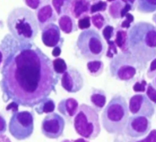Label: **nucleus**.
<instances>
[{
  "mask_svg": "<svg viewBox=\"0 0 156 142\" xmlns=\"http://www.w3.org/2000/svg\"><path fill=\"white\" fill-rule=\"evenodd\" d=\"M142 68L129 53L120 52L113 57L109 63L111 76L115 79L127 81L133 79L138 70Z\"/></svg>",
  "mask_w": 156,
  "mask_h": 142,
  "instance_id": "0eeeda50",
  "label": "nucleus"
},
{
  "mask_svg": "<svg viewBox=\"0 0 156 142\" xmlns=\"http://www.w3.org/2000/svg\"><path fill=\"white\" fill-rule=\"evenodd\" d=\"M7 130V123L4 116L0 113V135L4 134Z\"/></svg>",
  "mask_w": 156,
  "mask_h": 142,
  "instance_id": "c9c22d12",
  "label": "nucleus"
},
{
  "mask_svg": "<svg viewBox=\"0 0 156 142\" xmlns=\"http://www.w3.org/2000/svg\"><path fill=\"white\" fill-rule=\"evenodd\" d=\"M18 106H19V105L17 103L15 102H12L6 106V110L7 111L11 110L12 113H14L18 111Z\"/></svg>",
  "mask_w": 156,
  "mask_h": 142,
  "instance_id": "e433bc0d",
  "label": "nucleus"
},
{
  "mask_svg": "<svg viewBox=\"0 0 156 142\" xmlns=\"http://www.w3.org/2000/svg\"><path fill=\"white\" fill-rule=\"evenodd\" d=\"M76 48L80 55L89 61L99 60L105 51V45L102 37L97 31L91 28L79 34Z\"/></svg>",
  "mask_w": 156,
  "mask_h": 142,
  "instance_id": "423d86ee",
  "label": "nucleus"
},
{
  "mask_svg": "<svg viewBox=\"0 0 156 142\" xmlns=\"http://www.w3.org/2000/svg\"><path fill=\"white\" fill-rule=\"evenodd\" d=\"M121 1H122L123 2H126V3L130 4L132 5V6H133L134 3H135V1H136V0H121Z\"/></svg>",
  "mask_w": 156,
  "mask_h": 142,
  "instance_id": "a19ab883",
  "label": "nucleus"
},
{
  "mask_svg": "<svg viewBox=\"0 0 156 142\" xmlns=\"http://www.w3.org/2000/svg\"><path fill=\"white\" fill-rule=\"evenodd\" d=\"M9 49L1 70L2 99L35 107L55 91L59 75L53 69L52 61L32 43L18 41Z\"/></svg>",
  "mask_w": 156,
  "mask_h": 142,
  "instance_id": "f257e3e1",
  "label": "nucleus"
},
{
  "mask_svg": "<svg viewBox=\"0 0 156 142\" xmlns=\"http://www.w3.org/2000/svg\"><path fill=\"white\" fill-rule=\"evenodd\" d=\"M65 126L64 118L57 113L48 114L41 124L42 134L48 138L57 139L63 134Z\"/></svg>",
  "mask_w": 156,
  "mask_h": 142,
  "instance_id": "1a4fd4ad",
  "label": "nucleus"
},
{
  "mask_svg": "<svg viewBox=\"0 0 156 142\" xmlns=\"http://www.w3.org/2000/svg\"><path fill=\"white\" fill-rule=\"evenodd\" d=\"M107 7L108 4L106 1L99 0L98 1L94 2L91 5L90 13L93 15L96 13L104 12L107 10Z\"/></svg>",
  "mask_w": 156,
  "mask_h": 142,
  "instance_id": "bb28decb",
  "label": "nucleus"
},
{
  "mask_svg": "<svg viewBox=\"0 0 156 142\" xmlns=\"http://www.w3.org/2000/svg\"><path fill=\"white\" fill-rule=\"evenodd\" d=\"M133 21H134L133 15L130 12H129L124 17V20L121 21L120 24V26L119 28L123 29H126V30L129 29L132 26L131 24L133 23Z\"/></svg>",
  "mask_w": 156,
  "mask_h": 142,
  "instance_id": "2f4dec72",
  "label": "nucleus"
},
{
  "mask_svg": "<svg viewBox=\"0 0 156 142\" xmlns=\"http://www.w3.org/2000/svg\"><path fill=\"white\" fill-rule=\"evenodd\" d=\"M115 28L113 26L107 24L102 29V34L104 39L106 40V42L113 39V38L115 37Z\"/></svg>",
  "mask_w": 156,
  "mask_h": 142,
  "instance_id": "7c9ffc66",
  "label": "nucleus"
},
{
  "mask_svg": "<svg viewBox=\"0 0 156 142\" xmlns=\"http://www.w3.org/2000/svg\"><path fill=\"white\" fill-rule=\"evenodd\" d=\"M91 23V17H90L88 15H86L78 19L77 28L83 31L86 30L90 29Z\"/></svg>",
  "mask_w": 156,
  "mask_h": 142,
  "instance_id": "c85d7f7f",
  "label": "nucleus"
},
{
  "mask_svg": "<svg viewBox=\"0 0 156 142\" xmlns=\"http://www.w3.org/2000/svg\"><path fill=\"white\" fill-rule=\"evenodd\" d=\"M152 84L153 86L156 89V76L152 78Z\"/></svg>",
  "mask_w": 156,
  "mask_h": 142,
  "instance_id": "79ce46f5",
  "label": "nucleus"
},
{
  "mask_svg": "<svg viewBox=\"0 0 156 142\" xmlns=\"http://www.w3.org/2000/svg\"><path fill=\"white\" fill-rule=\"evenodd\" d=\"M2 59H3V54H2V51L0 50V65L2 61Z\"/></svg>",
  "mask_w": 156,
  "mask_h": 142,
  "instance_id": "c03bdc74",
  "label": "nucleus"
},
{
  "mask_svg": "<svg viewBox=\"0 0 156 142\" xmlns=\"http://www.w3.org/2000/svg\"><path fill=\"white\" fill-rule=\"evenodd\" d=\"M151 122L149 118L142 116H129L124 129L125 134L133 138H138L149 133Z\"/></svg>",
  "mask_w": 156,
  "mask_h": 142,
  "instance_id": "9b49d317",
  "label": "nucleus"
},
{
  "mask_svg": "<svg viewBox=\"0 0 156 142\" xmlns=\"http://www.w3.org/2000/svg\"><path fill=\"white\" fill-rule=\"evenodd\" d=\"M147 84L148 83L144 79H141L134 83L132 89L137 94H141L146 92Z\"/></svg>",
  "mask_w": 156,
  "mask_h": 142,
  "instance_id": "c756f323",
  "label": "nucleus"
},
{
  "mask_svg": "<svg viewBox=\"0 0 156 142\" xmlns=\"http://www.w3.org/2000/svg\"><path fill=\"white\" fill-rule=\"evenodd\" d=\"M41 40L48 47L54 48L62 45L63 39L61 37L60 29L54 23H51L41 29Z\"/></svg>",
  "mask_w": 156,
  "mask_h": 142,
  "instance_id": "ddd939ff",
  "label": "nucleus"
},
{
  "mask_svg": "<svg viewBox=\"0 0 156 142\" xmlns=\"http://www.w3.org/2000/svg\"><path fill=\"white\" fill-rule=\"evenodd\" d=\"M136 9L141 13H153L156 11V0H136Z\"/></svg>",
  "mask_w": 156,
  "mask_h": 142,
  "instance_id": "5701e85b",
  "label": "nucleus"
},
{
  "mask_svg": "<svg viewBox=\"0 0 156 142\" xmlns=\"http://www.w3.org/2000/svg\"><path fill=\"white\" fill-rule=\"evenodd\" d=\"M61 53H62L61 47H59V46H57V47H55L53 48V50L52 51V55L54 57L57 58L60 55Z\"/></svg>",
  "mask_w": 156,
  "mask_h": 142,
  "instance_id": "4c0bfd02",
  "label": "nucleus"
},
{
  "mask_svg": "<svg viewBox=\"0 0 156 142\" xmlns=\"http://www.w3.org/2000/svg\"><path fill=\"white\" fill-rule=\"evenodd\" d=\"M146 75L149 79H152L156 76V58L151 61Z\"/></svg>",
  "mask_w": 156,
  "mask_h": 142,
  "instance_id": "f704fd0d",
  "label": "nucleus"
},
{
  "mask_svg": "<svg viewBox=\"0 0 156 142\" xmlns=\"http://www.w3.org/2000/svg\"><path fill=\"white\" fill-rule=\"evenodd\" d=\"M58 27L65 34H71L77 30V26L73 17L69 14L60 16L58 19Z\"/></svg>",
  "mask_w": 156,
  "mask_h": 142,
  "instance_id": "6ab92c4d",
  "label": "nucleus"
},
{
  "mask_svg": "<svg viewBox=\"0 0 156 142\" xmlns=\"http://www.w3.org/2000/svg\"><path fill=\"white\" fill-rule=\"evenodd\" d=\"M73 127L76 132L82 138L96 139L101 131L98 112L91 106L82 103L73 119Z\"/></svg>",
  "mask_w": 156,
  "mask_h": 142,
  "instance_id": "39448f33",
  "label": "nucleus"
},
{
  "mask_svg": "<svg viewBox=\"0 0 156 142\" xmlns=\"http://www.w3.org/2000/svg\"><path fill=\"white\" fill-rule=\"evenodd\" d=\"M91 21L94 27L98 30L104 28L107 25V18L102 12L93 14L91 17Z\"/></svg>",
  "mask_w": 156,
  "mask_h": 142,
  "instance_id": "393cba45",
  "label": "nucleus"
},
{
  "mask_svg": "<svg viewBox=\"0 0 156 142\" xmlns=\"http://www.w3.org/2000/svg\"><path fill=\"white\" fill-rule=\"evenodd\" d=\"M91 5L90 0H71L69 14L74 18L79 19L90 13Z\"/></svg>",
  "mask_w": 156,
  "mask_h": 142,
  "instance_id": "f3484780",
  "label": "nucleus"
},
{
  "mask_svg": "<svg viewBox=\"0 0 156 142\" xmlns=\"http://www.w3.org/2000/svg\"><path fill=\"white\" fill-rule=\"evenodd\" d=\"M25 4L29 8L34 10H38L39 8L49 4L51 0H24Z\"/></svg>",
  "mask_w": 156,
  "mask_h": 142,
  "instance_id": "cd10ccee",
  "label": "nucleus"
},
{
  "mask_svg": "<svg viewBox=\"0 0 156 142\" xmlns=\"http://www.w3.org/2000/svg\"><path fill=\"white\" fill-rule=\"evenodd\" d=\"M36 17L39 28L41 30L46 26L54 23L57 20V14L50 4H46L36 11Z\"/></svg>",
  "mask_w": 156,
  "mask_h": 142,
  "instance_id": "4468645a",
  "label": "nucleus"
},
{
  "mask_svg": "<svg viewBox=\"0 0 156 142\" xmlns=\"http://www.w3.org/2000/svg\"><path fill=\"white\" fill-rule=\"evenodd\" d=\"M52 66L55 73L58 75L63 74L68 69L65 61L60 58H56L52 61Z\"/></svg>",
  "mask_w": 156,
  "mask_h": 142,
  "instance_id": "a878e982",
  "label": "nucleus"
},
{
  "mask_svg": "<svg viewBox=\"0 0 156 142\" xmlns=\"http://www.w3.org/2000/svg\"><path fill=\"white\" fill-rule=\"evenodd\" d=\"M133 9V6L126 3L121 0H116L112 2L108 6V12L110 16L113 19L124 18L126 15Z\"/></svg>",
  "mask_w": 156,
  "mask_h": 142,
  "instance_id": "dca6fc26",
  "label": "nucleus"
},
{
  "mask_svg": "<svg viewBox=\"0 0 156 142\" xmlns=\"http://www.w3.org/2000/svg\"><path fill=\"white\" fill-rule=\"evenodd\" d=\"M55 108V102L51 98H46L35 106V111L38 114L53 113Z\"/></svg>",
  "mask_w": 156,
  "mask_h": 142,
  "instance_id": "412c9836",
  "label": "nucleus"
},
{
  "mask_svg": "<svg viewBox=\"0 0 156 142\" xmlns=\"http://www.w3.org/2000/svg\"><path fill=\"white\" fill-rule=\"evenodd\" d=\"M90 100L92 107L98 112L101 111L105 106L107 102V96L105 91L99 88H92Z\"/></svg>",
  "mask_w": 156,
  "mask_h": 142,
  "instance_id": "a211bd4d",
  "label": "nucleus"
},
{
  "mask_svg": "<svg viewBox=\"0 0 156 142\" xmlns=\"http://www.w3.org/2000/svg\"><path fill=\"white\" fill-rule=\"evenodd\" d=\"M87 69L90 75L98 77L103 72L104 63L100 60L90 61L87 64Z\"/></svg>",
  "mask_w": 156,
  "mask_h": 142,
  "instance_id": "b1692460",
  "label": "nucleus"
},
{
  "mask_svg": "<svg viewBox=\"0 0 156 142\" xmlns=\"http://www.w3.org/2000/svg\"><path fill=\"white\" fill-rule=\"evenodd\" d=\"M71 0H51V5L58 17L69 14Z\"/></svg>",
  "mask_w": 156,
  "mask_h": 142,
  "instance_id": "4be33fe9",
  "label": "nucleus"
},
{
  "mask_svg": "<svg viewBox=\"0 0 156 142\" xmlns=\"http://www.w3.org/2000/svg\"><path fill=\"white\" fill-rule=\"evenodd\" d=\"M129 53L142 69L156 58V28L146 21H138L128 30Z\"/></svg>",
  "mask_w": 156,
  "mask_h": 142,
  "instance_id": "f03ea898",
  "label": "nucleus"
},
{
  "mask_svg": "<svg viewBox=\"0 0 156 142\" xmlns=\"http://www.w3.org/2000/svg\"><path fill=\"white\" fill-rule=\"evenodd\" d=\"M61 86L66 92L76 93L83 87L84 80L82 73L73 66L68 67L60 78Z\"/></svg>",
  "mask_w": 156,
  "mask_h": 142,
  "instance_id": "f8f14e48",
  "label": "nucleus"
},
{
  "mask_svg": "<svg viewBox=\"0 0 156 142\" xmlns=\"http://www.w3.org/2000/svg\"><path fill=\"white\" fill-rule=\"evenodd\" d=\"M129 113L132 115L145 116L151 119L155 114V105L144 94H135L129 99Z\"/></svg>",
  "mask_w": 156,
  "mask_h": 142,
  "instance_id": "9d476101",
  "label": "nucleus"
},
{
  "mask_svg": "<svg viewBox=\"0 0 156 142\" xmlns=\"http://www.w3.org/2000/svg\"><path fill=\"white\" fill-rule=\"evenodd\" d=\"M114 41L117 47L122 53H129L128 50V31L126 29L118 28L115 32Z\"/></svg>",
  "mask_w": 156,
  "mask_h": 142,
  "instance_id": "aec40b11",
  "label": "nucleus"
},
{
  "mask_svg": "<svg viewBox=\"0 0 156 142\" xmlns=\"http://www.w3.org/2000/svg\"><path fill=\"white\" fill-rule=\"evenodd\" d=\"M146 95L154 104L156 105V89L153 86L152 83L147 84L146 90Z\"/></svg>",
  "mask_w": 156,
  "mask_h": 142,
  "instance_id": "72a5a7b5",
  "label": "nucleus"
},
{
  "mask_svg": "<svg viewBox=\"0 0 156 142\" xmlns=\"http://www.w3.org/2000/svg\"><path fill=\"white\" fill-rule=\"evenodd\" d=\"M129 111L126 99L120 94L114 95L101 114L103 129L110 134H121L125 129Z\"/></svg>",
  "mask_w": 156,
  "mask_h": 142,
  "instance_id": "20e7f679",
  "label": "nucleus"
},
{
  "mask_svg": "<svg viewBox=\"0 0 156 142\" xmlns=\"http://www.w3.org/2000/svg\"><path fill=\"white\" fill-rule=\"evenodd\" d=\"M7 25L11 36L22 43H32L38 32L36 15L24 7H16L9 13Z\"/></svg>",
  "mask_w": 156,
  "mask_h": 142,
  "instance_id": "7ed1b4c3",
  "label": "nucleus"
},
{
  "mask_svg": "<svg viewBox=\"0 0 156 142\" xmlns=\"http://www.w3.org/2000/svg\"><path fill=\"white\" fill-rule=\"evenodd\" d=\"M61 142H72V141L70 140H68V139H64Z\"/></svg>",
  "mask_w": 156,
  "mask_h": 142,
  "instance_id": "a18cd8bd",
  "label": "nucleus"
},
{
  "mask_svg": "<svg viewBox=\"0 0 156 142\" xmlns=\"http://www.w3.org/2000/svg\"><path fill=\"white\" fill-rule=\"evenodd\" d=\"M91 2H96V1H99V0H90Z\"/></svg>",
  "mask_w": 156,
  "mask_h": 142,
  "instance_id": "de8ad7c7",
  "label": "nucleus"
},
{
  "mask_svg": "<svg viewBox=\"0 0 156 142\" xmlns=\"http://www.w3.org/2000/svg\"><path fill=\"white\" fill-rule=\"evenodd\" d=\"M152 20L155 24V28H156V12L154 13V15H152Z\"/></svg>",
  "mask_w": 156,
  "mask_h": 142,
  "instance_id": "37998d69",
  "label": "nucleus"
},
{
  "mask_svg": "<svg viewBox=\"0 0 156 142\" xmlns=\"http://www.w3.org/2000/svg\"><path fill=\"white\" fill-rule=\"evenodd\" d=\"M0 142H12L10 139L5 135H0Z\"/></svg>",
  "mask_w": 156,
  "mask_h": 142,
  "instance_id": "58836bf2",
  "label": "nucleus"
},
{
  "mask_svg": "<svg viewBox=\"0 0 156 142\" xmlns=\"http://www.w3.org/2000/svg\"><path fill=\"white\" fill-rule=\"evenodd\" d=\"M72 142H90L87 139L84 138H79L76 140H71Z\"/></svg>",
  "mask_w": 156,
  "mask_h": 142,
  "instance_id": "ea45409f",
  "label": "nucleus"
},
{
  "mask_svg": "<svg viewBox=\"0 0 156 142\" xmlns=\"http://www.w3.org/2000/svg\"><path fill=\"white\" fill-rule=\"evenodd\" d=\"M128 142H156V129H153L143 138L137 140L133 139Z\"/></svg>",
  "mask_w": 156,
  "mask_h": 142,
  "instance_id": "473e14b6",
  "label": "nucleus"
},
{
  "mask_svg": "<svg viewBox=\"0 0 156 142\" xmlns=\"http://www.w3.org/2000/svg\"><path fill=\"white\" fill-rule=\"evenodd\" d=\"M34 129V114L32 111L12 113L9 123L10 135L17 140H24L31 136Z\"/></svg>",
  "mask_w": 156,
  "mask_h": 142,
  "instance_id": "6e6552de",
  "label": "nucleus"
},
{
  "mask_svg": "<svg viewBox=\"0 0 156 142\" xmlns=\"http://www.w3.org/2000/svg\"><path fill=\"white\" fill-rule=\"evenodd\" d=\"M79 102L73 97L61 100L57 105V110L69 121L73 120L79 110Z\"/></svg>",
  "mask_w": 156,
  "mask_h": 142,
  "instance_id": "2eb2a0df",
  "label": "nucleus"
},
{
  "mask_svg": "<svg viewBox=\"0 0 156 142\" xmlns=\"http://www.w3.org/2000/svg\"><path fill=\"white\" fill-rule=\"evenodd\" d=\"M108 2H113V1H116V0H107Z\"/></svg>",
  "mask_w": 156,
  "mask_h": 142,
  "instance_id": "49530a36",
  "label": "nucleus"
}]
</instances>
